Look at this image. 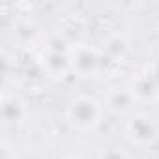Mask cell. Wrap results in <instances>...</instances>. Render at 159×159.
Wrapping results in <instances>:
<instances>
[{"instance_id": "1", "label": "cell", "mask_w": 159, "mask_h": 159, "mask_svg": "<svg viewBox=\"0 0 159 159\" xmlns=\"http://www.w3.org/2000/svg\"><path fill=\"white\" fill-rule=\"evenodd\" d=\"M66 116L73 127L81 129V131H88V129H94L99 125L101 116H103V109L94 98L79 96L67 105Z\"/></svg>"}, {"instance_id": "2", "label": "cell", "mask_w": 159, "mask_h": 159, "mask_svg": "<svg viewBox=\"0 0 159 159\" xmlns=\"http://www.w3.org/2000/svg\"><path fill=\"white\" fill-rule=\"evenodd\" d=\"M125 135L135 144L146 146V144H152V142L157 140L159 127H157V124L152 116H148L144 112H137L125 122Z\"/></svg>"}, {"instance_id": "3", "label": "cell", "mask_w": 159, "mask_h": 159, "mask_svg": "<svg viewBox=\"0 0 159 159\" xmlns=\"http://www.w3.org/2000/svg\"><path fill=\"white\" fill-rule=\"evenodd\" d=\"M99 62H101V58L96 52V49L81 45V47L71 51V66L79 75H83V77L94 75L99 69Z\"/></svg>"}, {"instance_id": "4", "label": "cell", "mask_w": 159, "mask_h": 159, "mask_svg": "<svg viewBox=\"0 0 159 159\" xmlns=\"http://www.w3.org/2000/svg\"><path fill=\"white\" fill-rule=\"evenodd\" d=\"M26 114V109H25V103L19 99V98H8L4 99V105H2V116L6 120V124H19L23 122Z\"/></svg>"}, {"instance_id": "5", "label": "cell", "mask_w": 159, "mask_h": 159, "mask_svg": "<svg viewBox=\"0 0 159 159\" xmlns=\"http://www.w3.org/2000/svg\"><path fill=\"white\" fill-rule=\"evenodd\" d=\"M133 99H135V94H133V92H129V90H124V88H122V90H114V92L109 96L107 103H109V107H111L112 111L125 112V111H129V109H131Z\"/></svg>"}, {"instance_id": "6", "label": "cell", "mask_w": 159, "mask_h": 159, "mask_svg": "<svg viewBox=\"0 0 159 159\" xmlns=\"http://www.w3.org/2000/svg\"><path fill=\"white\" fill-rule=\"evenodd\" d=\"M47 69L51 73H64L69 66H71V52H51L47 56Z\"/></svg>"}, {"instance_id": "7", "label": "cell", "mask_w": 159, "mask_h": 159, "mask_svg": "<svg viewBox=\"0 0 159 159\" xmlns=\"http://www.w3.org/2000/svg\"><path fill=\"white\" fill-rule=\"evenodd\" d=\"M101 159H127V155L118 148H109L101 153Z\"/></svg>"}, {"instance_id": "8", "label": "cell", "mask_w": 159, "mask_h": 159, "mask_svg": "<svg viewBox=\"0 0 159 159\" xmlns=\"http://www.w3.org/2000/svg\"><path fill=\"white\" fill-rule=\"evenodd\" d=\"M13 159H45V155L39 153L38 150H30V152H25V153H21V155H17Z\"/></svg>"}, {"instance_id": "9", "label": "cell", "mask_w": 159, "mask_h": 159, "mask_svg": "<svg viewBox=\"0 0 159 159\" xmlns=\"http://www.w3.org/2000/svg\"><path fill=\"white\" fill-rule=\"evenodd\" d=\"M66 159H83V157H79V155H69V157H66Z\"/></svg>"}]
</instances>
